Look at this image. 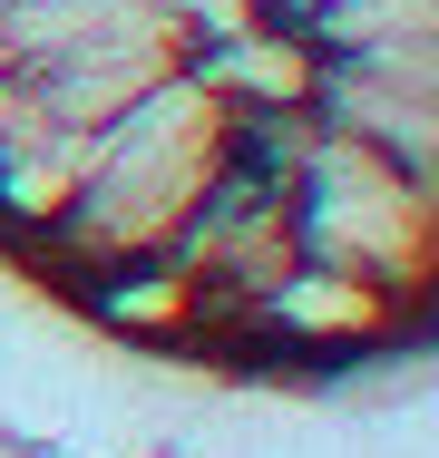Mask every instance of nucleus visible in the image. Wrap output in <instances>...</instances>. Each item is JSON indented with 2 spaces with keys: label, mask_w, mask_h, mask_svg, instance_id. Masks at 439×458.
Instances as JSON below:
<instances>
[{
  "label": "nucleus",
  "mask_w": 439,
  "mask_h": 458,
  "mask_svg": "<svg viewBox=\"0 0 439 458\" xmlns=\"http://www.w3.org/2000/svg\"><path fill=\"white\" fill-rule=\"evenodd\" d=\"M0 264L215 380L420 352L439 0H0Z\"/></svg>",
  "instance_id": "f257e3e1"
}]
</instances>
